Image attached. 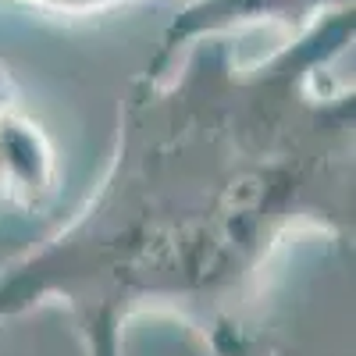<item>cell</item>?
<instances>
[{
	"instance_id": "6da1fadb",
	"label": "cell",
	"mask_w": 356,
	"mask_h": 356,
	"mask_svg": "<svg viewBox=\"0 0 356 356\" xmlns=\"http://www.w3.org/2000/svg\"><path fill=\"white\" fill-rule=\"evenodd\" d=\"M0 104H4V82H0Z\"/></svg>"
}]
</instances>
